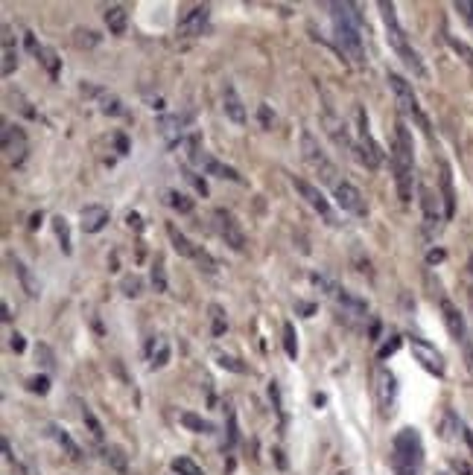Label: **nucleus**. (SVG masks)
<instances>
[{"label":"nucleus","instance_id":"obj_1","mask_svg":"<svg viewBox=\"0 0 473 475\" xmlns=\"http://www.w3.org/2000/svg\"><path fill=\"white\" fill-rule=\"evenodd\" d=\"M333 18V38L345 58H351L354 68H365V47H362V15L357 4H330Z\"/></svg>","mask_w":473,"mask_h":475},{"label":"nucleus","instance_id":"obj_2","mask_svg":"<svg viewBox=\"0 0 473 475\" xmlns=\"http://www.w3.org/2000/svg\"><path fill=\"white\" fill-rule=\"evenodd\" d=\"M392 169H395L397 196H400L403 204H409V202H412V187H415V146H412V135H409L403 120L395 125Z\"/></svg>","mask_w":473,"mask_h":475},{"label":"nucleus","instance_id":"obj_3","mask_svg":"<svg viewBox=\"0 0 473 475\" xmlns=\"http://www.w3.org/2000/svg\"><path fill=\"white\" fill-rule=\"evenodd\" d=\"M424 469V443L415 429H400L392 440V472L395 475H421Z\"/></svg>","mask_w":473,"mask_h":475},{"label":"nucleus","instance_id":"obj_4","mask_svg":"<svg viewBox=\"0 0 473 475\" xmlns=\"http://www.w3.org/2000/svg\"><path fill=\"white\" fill-rule=\"evenodd\" d=\"M380 15H383V24H386V38H389V44H392V50L403 58V65L412 71L418 79H427V68H424V61H421V56L412 50V44H409V38H406V33H403V26H400V21H397V12H395V4H389V0H380Z\"/></svg>","mask_w":473,"mask_h":475},{"label":"nucleus","instance_id":"obj_5","mask_svg":"<svg viewBox=\"0 0 473 475\" xmlns=\"http://www.w3.org/2000/svg\"><path fill=\"white\" fill-rule=\"evenodd\" d=\"M389 88H392V93H395V103H397V108L412 120L418 129L424 132V135H432V125H429V117L424 114V108H421V103H418V97H415V90H412V85H409L400 73H395V71H389Z\"/></svg>","mask_w":473,"mask_h":475},{"label":"nucleus","instance_id":"obj_6","mask_svg":"<svg viewBox=\"0 0 473 475\" xmlns=\"http://www.w3.org/2000/svg\"><path fill=\"white\" fill-rule=\"evenodd\" d=\"M301 157H304V164H307L315 175H319L325 184H330L333 189L342 184V181H339V169L333 167V161H330V157L322 152L319 140H315L310 132H304V135H301Z\"/></svg>","mask_w":473,"mask_h":475},{"label":"nucleus","instance_id":"obj_7","mask_svg":"<svg viewBox=\"0 0 473 475\" xmlns=\"http://www.w3.org/2000/svg\"><path fill=\"white\" fill-rule=\"evenodd\" d=\"M167 236H170V242H173V248L178 251V254L181 257H187V260H193L196 266H202V271L205 274H216V263H213V257L208 254V251L205 248H199V245H193L190 239H187L176 225H173V221H170V225H167Z\"/></svg>","mask_w":473,"mask_h":475},{"label":"nucleus","instance_id":"obj_8","mask_svg":"<svg viewBox=\"0 0 473 475\" xmlns=\"http://www.w3.org/2000/svg\"><path fill=\"white\" fill-rule=\"evenodd\" d=\"M210 219H213V231L219 234V239H223L231 251H243V248H245V234H243L240 221L234 219L231 210L216 207V210L210 213Z\"/></svg>","mask_w":473,"mask_h":475},{"label":"nucleus","instance_id":"obj_9","mask_svg":"<svg viewBox=\"0 0 473 475\" xmlns=\"http://www.w3.org/2000/svg\"><path fill=\"white\" fill-rule=\"evenodd\" d=\"M357 152H360V161L368 167V169H377L383 164V152L377 146V140L371 137L368 132V117L362 108H357Z\"/></svg>","mask_w":473,"mask_h":475},{"label":"nucleus","instance_id":"obj_10","mask_svg":"<svg viewBox=\"0 0 473 475\" xmlns=\"http://www.w3.org/2000/svg\"><path fill=\"white\" fill-rule=\"evenodd\" d=\"M293 187L298 189V193H301V199L315 210V213H319L325 221H327V225H339V221H336V213H333V207L327 204V199L322 196V189L319 187H312L310 181H304V178H295L293 175Z\"/></svg>","mask_w":473,"mask_h":475},{"label":"nucleus","instance_id":"obj_11","mask_svg":"<svg viewBox=\"0 0 473 475\" xmlns=\"http://www.w3.org/2000/svg\"><path fill=\"white\" fill-rule=\"evenodd\" d=\"M418 193H421V207H424V231H427V236H435L441 231V225L447 221V216L441 213V199L427 184L418 187Z\"/></svg>","mask_w":473,"mask_h":475},{"label":"nucleus","instance_id":"obj_12","mask_svg":"<svg viewBox=\"0 0 473 475\" xmlns=\"http://www.w3.org/2000/svg\"><path fill=\"white\" fill-rule=\"evenodd\" d=\"M374 394H377V402H380L383 414H392L395 397H397V379H395V373L389 367H377V373H374Z\"/></svg>","mask_w":473,"mask_h":475},{"label":"nucleus","instance_id":"obj_13","mask_svg":"<svg viewBox=\"0 0 473 475\" xmlns=\"http://www.w3.org/2000/svg\"><path fill=\"white\" fill-rule=\"evenodd\" d=\"M4 155L12 167H21L24 157H26V135L21 125H12V122H4Z\"/></svg>","mask_w":473,"mask_h":475},{"label":"nucleus","instance_id":"obj_14","mask_svg":"<svg viewBox=\"0 0 473 475\" xmlns=\"http://www.w3.org/2000/svg\"><path fill=\"white\" fill-rule=\"evenodd\" d=\"M441 318H444L447 333L453 335V341H459L462 347H470V344H467V324H464V315L459 312V306H456L450 298H441Z\"/></svg>","mask_w":473,"mask_h":475},{"label":"nucleus","instance_id":"obj_15","mask_svg":"<svg viewBox=\"0 0 473 475\" xmlns=\"http://www.w3.org/2000/svg\"><path fill=\"white\" fill-rule=\"evenodd\" d=\"M409 344H412V353H415V359L421 362V367H427V370L435 373V376H444V356H441L429 341H424V338H409Z\"/></svg>","mask_w":473,"mask_h":475},{"label":"nucleus","instance_id":"obj_16","mask_svg":"<svg viewBox=\"0 0 473 475\" xmlns=\"http://www.w3.org/2000/svg\"><path fill=\"white\" fill-rule=\"evenodd\" d=\"M333 196H336V202H339L342 210H348V213H354V216H365V213H368L362 193H360V189H357L351 181H342V184L333 189Z\"/></svg>","mask_w":473,"mask_h":475},{"label":"nucleus","instance_id":"obj_17","mask_svg":"<svg viewBox=\"0 0 473 475\" xmlns=\"http://www.w3.org/2000/svg\"><path fill=\"white\" fill-rule=\"evenodd\" d=\"M208 18H210V6H193L190 12H187L181 21H178V36L184 38H196L205 33V26H208Z\"/></svg>","mask_w":473,"mask_h":475},{"label":"nucleus","instance_id":"obj_18","mask_svg":"<svg viewBox=\"0 0 473 475\" xmlns=\"http://www.w3.org/2000/svg\"><path fill=\"white\" fill-rule=\"evenodd\" d=\"M106 225H108V207H103V204H88V207H82V213H79V228H82L85 234H100Z\"/></svg>","mask_w":473,"mask_h":475},{"label":"nucleus","instance_id":"obj_19","mask_svg":"<svg viewBox=\"0 0 473 475\" xmlns=\"http://www.w3.org/2000/svg\"><path fill=\"white\" fill-rule=\"evenodd\" d=\"M223 111H225V117L234 125H245V105H243V100H240V93H237L234 85L223 88Z\"/></svg>","mask_w":473,"mask_h":475},{"label":"nucleus","instance_id":"obj_20","mask_svg":"<svg viewBox=\"0 0 473 475\" xmlns=\"http://www.w3.org/2000/svg\"><path fill=\"white\" fill-rule=\"evenodd\" d=\"M184 125H187V117L167 114V117L158 120V132H161V137L167 140V146H176V143H181V137H184Z\"/></svg>","mask_w":473,"mask_h":475},{"label":"nucleus","instance_id":"obj_21","mask_svg":"<svg viewBox=\"0 0 473 475\" xmlns=\"http://www.w3.org/2000/svg\"><path fill=\"white\" fill-rule=\"evenodd\" d=\"M26 47L33 50L36 56H39V61L47 68V73L53 76V79H59V71H61V61H59V56H56V50L53 47H44V44H36V38H33V33H26Z\"/></svg>","mask_w":473,"mask_h":475},{"label":"nucleus","instance_id":"obj_22","mask_svg":"<svg viewBox=\"0 0 473 475\" xmlns=\"http://www.w3.org/2000/svg\"><path fill=\"white\" fill-rule=\"evenodd\" d=\"M325 129H327V135L333 137V143H336V146H342L345 152H357V143L351 140L348 129H345V122H342V120H336L330 111L325 114Z\"/></svg>","mask_w":473,"mask_h":475},{"label":"nucleus","instance_id":"obj_23","mask_svg":"<svg viewBox=\"0 0 473 475\" xmlns=\"http://www.w3.org/2000/svg\"><path fill=\"white\" fill-rule=\"evenodd\" d=\"M438 169H441V175H438V181H441V193H444V216L453 219V213H456V189H453L450 164H447V161H441Z\"/></svg>","mask_w":473,"mask_h":475},{"label":"nucleus","instance_id":"obj_24","mask_svg":"<svg viewBox=\"0 0 473 475\" xmlns=\"http://www.w3.org/2000/svg\"><path fill=\"white\" fill-rule=\"evenodd\" d=\"M82 90H88L91 97H97L100 111H106V114H111V117H123V114H126L123 103L114 97V93H108V90H103V88H93V85H82Z\"/></svg>","mask_w":473,"mask_h":475},{"label":"nucleus","instance_id":"obj_25","mask_svg":"<svg viewBox=\"0 0 473 475\" xmlns=\"http://www.w3.org/2000/svg\"><path fill=\"white\" fill-rule=\"evenodd\" d=\"M9 263H12V268H15L18 280H21L24 292H26L29 298H39V295H41V283L36 280V274H33V271H29V266H26L24 260H18V257H9Z\"/></svg>","mask_w":473,"mask_h":475},{"label":"nucleus","instance_id":"obj_26","mask_svg":"<svg viewBox=\"0 0 473 475\" xmlns=\"http://www.w3.org/2000/svg\"><path fill=\"white\" fill-rule=\"evenodd\" d=\"M146 350H149V365L152 367H164L170 362V341L164 335H155Z\"/></svg>","mask_w":473,"mask_h":475},{"label":"nucleus","instance_id":"obj_27","mask_svg":"<svg viewBox=\"0 0 473 475\" xmlns=\"http://www.w3.org/2000/svg\"><path fill=\"white\" fill-rule=\"evenodd\" d=\"M18 68V50L12 41V26H4V76H12Z\"/></svg>","mask_w":473,"mask_h":475},{"label":"nucleus","instance_id":"obj_28","mask_svg":"<svg viewBox=\"0 0 473 475\" xmlns=\"http://www.w3.org/2000/svg\"><path fill=\"white\" fill-rule=\"evenodd\" d=\"M333 298L339 301V306H342L345 312H351V315H357V318H362V315L368 312V306H365V303H362L360 298H354V295H351L348 289H336V292H333Z\"/></svg>","mask_w":473,"mask_h":475},{"label":"nucleus","instance_id":"obj_29","mask_svg":"<svg viewBox=\"0 0 473 475\" xmlns=\"http://www.w3.org/2000/svg\"><path fill=\"white\" fill-rule=\"evenodd\" d=\"M126 24H129V12L123 6H108L106 9V26L111 29L114 36H123L126 33Z\"/></svg>","mask_w":473,"mask_h":475},{"label":"nucleus","instance_id":"obj_30","mask_svg":"<svg viewBox=\"0 0 473 475\" xmlns=\"http://www.w3.org/2000/svg\"><path fill=\"white\" fill-rule=\"evenodd\" d=\"M181 426L187 432H196V434H213V423L193 414V411H181Z\"/></svg>","mask_w":473,"mask_h":475},{"label":"nucleus","instance_id":"obj_31","mask_svg":"<svg viewBox=\"0 0 473 475\" xmlns=\"http://www.w3.org/2000/svg\"><path fill=\"white\" fill-rule=\"evenodd\" d=\"M50 434H53V440H56L59 447L65 449V452H68V455H71L73 461H76V458H82V452H79V447H76V443H73V437H71V434H68L65 429H61V426H56V423H53V426H50Z\"/></svg>","mask_w":473,"mask_h":475},{"label":"nucleus","instance_id":"obj_32","mask_svg":"<svg viewBox=\"0 0 473 475\" xmlns=\"http://www.w3.org/2000/svg\"><path fill=\"white\" fill-rule=\"evenodd\" d=\"M53 231H56V236H59V245H61V251L65 254H71V228H68V219L65 216H56L53 219Z\"/></svg>","mask_w":473,"mask_h":475},{"label":"nucleus","instance_id":"obj_33","mask_svg":"<svg viewBox=\"0 0 473 475\" xmlns=\"http://www.w3.org/2000/svg\"><path fill=\"white\" fill-rule=\"evenodd\" d=\"M283 350H287L290 359H298V335H295L293 321L283 324Z\"/></svg>","mask_w":473,"mask_h":475},{"label":"nucleus","instance_id":"obj_34","mask_svg":"<svg viewBox=\"0 0 473 475\" xmlns=\"http://www.w3.org/2000/svg\"><path fill=\"white\" fill-rule=\"evenodd\" d=\"M210 321H213V335L219 338L225 330H228V318H225V309L219 303H210Z\"/></svg>","mask_w":473,"mask_h":475},{"label":"nucleus","instance_id":"obj_35","mask_svg":"<svg viewBox=\"0 0 473 475\" xmlns=\"http://www.w3.org/2000/svg\"><path fill=\"white\" fill-rule=\"evenodd\" d=\"M167 204L173 210H178V213H190L193 210V202L187 199L184 193H178V189H170V193H167Z\"/></svg>","mask_w":473,"mask_h":475},{"label":"nucleus","instance_id":"obj_36","mask_svg":"<svg viewBox=\"0 0 473 475\" xmlns=\"http://www.w3.org/2000/svg\"><path fill=\"white\" fill-rule=\"evenodd\" d=\"M173 472H176V475H205L202 466H196L190 458H176V461H173Z\"/></svg>","mask_w":473,"mask_h":475},{"label":"nucleus","instance_id":"obj_37","mask_svg":"<svg viewBox=\"0 0 473 475\" xmlns=\"http://www.w3.org/2000/svg\"><path fill=\"white\" fill-rule=\"evenodd\" d=\"M152 289L155 292H167V277H164V263L161 260L152 263Z\"/></svg>","mask_w":473,"mask_h":475},{"label":"nucleus","instance_id":"obj_38","mask_svg":"<svg viewBox=\"0 0 473 475\" xmlns=\"http://www.w3.org/2000/svg\"><path fill=\"white\" fill-rule=\"evenodd\" d=\"M120 289H123V295H126V298H138V295H141V289H143V283H141V277L129 274V277H123Z\"/></svg>","mask_w":473,"mask_h":475},{"label":"nucleus","instance_id":"obj_39","mask_svg":"<svg viewBox=\"0 0 473 475\" xmlns=\"http://www.w3.org/2000/svg\"><path fill=\"white\" fill-rule=\"evenodd\" d=\"M82 420L88 423V429H91V434L97 437V440H103V426H100V420L93 417V411L88 408V405H82Z\"/></svg>","mask_w":473,"mask_h":475},{"label":"nucleus","instance_id":"obj_40","mask_svg":"<svg viewBox=\"0 0 473 475\" xmlns=\"http://www.w3.org/2000/svg\"><path fill=\"white\" fill-rule=\"evenodd\" d=\"M447 44H450V47H453V50H456V53H459V56H462V58L467 61V65L473 68V50H470V47L464 44V41H459L456 36H447Z\"/></svg>","mask_w":473,"mask_h":475},{"label":"nucleus","instance_id":"obj_41","mask_svg":"<svg viewBox=\"0 0 473 475\" xmlns=\"http://www.w3.org/2000/svg\"><path fill=\"white\" fill-rule=\"evenodd\" d=\"M106 461H111V466L114 469H126V455H123V449L120 447H106Z\"/></svg>","mask_w":473,"mask_h":475},{"label":"nucleus","instance_id":"obj_42","mask_svg":"<svg viewBox=\"0 0 473 475\" xmlns=\"http://www.w3.org/2000/svg\"><path fill=\"white\" fill-rule=\"evenodd\" d=\"M216 362L219 367H225V370H234V373H245V365H240L234 356H225V353H216Z\"/></svg>","mask_w":473,"mask_h":475},{"label":"nucleus","instance_id":"obj_43","mask_svg":"<svg viewBox=\"0 0 473 475\" xmlns=\"http://www.w3.org/2000/svg\"><path fill=\"white\" fill-rule=\"evenodd\" d=\"M26 388L33 394H47L50 391V379L47 376H33V379H26Z\"/></svg>","mask_w":473,"mask_h":475},{"label":"nucleus","instance_id":"obj_44","mask_svg":"<svg viewBox=\"0 0 473 475\" xmlns=\"http://www.w3.org/2000/svg\"><path fill=\"white\" fill-rule=\"evenodd\" d=\"M456 12L467 21V26L473 29V4H470V0H459V4H456Z\"/></svg>","mask_w":473,"mask_h":475},{"label":"nucleus","instance_id":"obj_45","mask_svg":"<svg viewBox=\"0 0 473 475\" xmlns=\"http://www.w3.org/2000/svg\"><path fill=\"white\" fill-rule=\"evenodd\" d=\"M187 181H190V184H193V187L199 189V193H202V196L208 193V187H205V181H202V178H199L196 172H187Z\"/></svg>","mask_w":473,"mask_h":475},{"label":"nucleus","instance_id":"obj_46","mask_svg":"<svg viewBox=\"0 0 473 475\" xmlns=\"http://www.w3.org/2000/svg\"><path fill=\"white\" fill-rule=\"evenodd\" d=\"M397 347H400V338H392L386 347H383V350H380V359H386V356H392L395 350H397Z\"/></svg>","mask_w":473,"mask_h":475},{"label":"nucleus","instance_id":"obj_47","mask_svg":"<svg viewBox=\"0 0 473 475\" xmlns=\"http://www.w3.org/2000/svg\"><path fill=\"white\" fill-rule=\"evenodd\" d=\"M467 298L473 303V257H470V266H467Z\"/></svg>","mask_w":473,"mask_h":475},{"label":"nucleus","instance_id":"obj_48","mask_svg":"<svg viewBox=\"0 0 473 475\" xmlns=\"http://www.w3.org/2000/svg\"><path fill=\"white\" fill-rule=\"evenodd\" d=\"M24 347H26V344H24V335L15 333V335H12V350H15V353H24Z\"/></svg>","mask_w":473,"mask_h":475},{"label":"nucleus","instance_id":"obj_49","mask_svg":"<svg viewBox=\"0 0 473 475\" xmlns=\"http://www.w3.org/2000/svg\"><path fill=\"white\" fill-rule=\"evenodd\" d=\"M39 353L44 356V367H47V370H53V356H50V350H47V347H44V344L39 347Z\"/></svg>","mask_w":473,"mask_h":475},{"label":"nucleus","instance_id":"obj_50","mask_svg":"<svg viewBox=\"0 0 473 475\" xmlns=\"http://www.w3.org/2000/svg\"><path fill=\"white\" fill-rule=\"evenodd\" d=\"M453 466L459 469V475H470L473 469H470V464H464V461H453Z\"/></svg>","mask_w":473,"mask_h":475},{"label":"nucleus","instance_id":"obj_51","mask_svg":"<svg viewBox=\"0 0 473 475\" xmlns=\"http://www.w3.org/2000/svg\"><path fill=\"white\" fill-rule=\"evenodd\" d=\"M117 149H120L123 155H126V149H129V143H126V137H123V135H117Z\"/></svg>","mask_w":473,"mask_h":475},{"label":"nucleus","instance_id":"obj_52","mask_svg":"<svg viewBox=\"0 0 473 475\" xmlns=\"http://www.w3.org/2000/svg\"><path fill=\"white\" fill-rule=\"evenodd\" d=\"M438 475H450V472H438Z\"/></svg>","mask_w":473,"mask_h":475}]
</instances>
